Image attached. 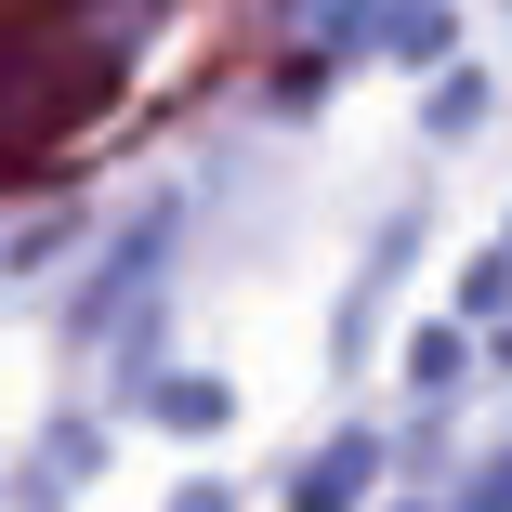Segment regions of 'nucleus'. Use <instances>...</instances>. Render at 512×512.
<instances>
[{"label": "nucleus", "mask_w": 512, "mask_h": 512, "mask_svg": "<svg viewBox=\"0 0 512 512\" xmlns=\"http://www.w3.org/2000/svg\"><path fill=\"white\" fill-rule=\"evenodd\" d=\"M355 486H368V447H329V473H302L289 499L302 512H355Z\"/></svg>", "instance_id": "obj_1"}]
</instances>
